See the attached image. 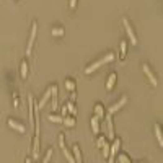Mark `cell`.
Masks as SVG:
<instances>
[{
  "label": "cell",
  "mask_w": 163,
  "mask_h": 163,
  "mask_svg": "<svg viewBox=\"0 0 163 163\" xmlns=\"http://www.w3.org/2000/svg\"><path fill=\"white\" fill-rule=\"evenodd\" d=\"M36 124H34V139H33V150H31V157L33 160H38L39 157V111H36Z\"/></svg>",
  "instance_id": "cell-1"
},
{
  "label": "cell",
  "mask_w": 163,
  "mask_h": 163,
  "mask_svg": "<svg viewBox=\"0 0 163 163\" xmlns=\"http://www.w3.org/2000/svg\"><path fill=\"white\" fill-rule=\"evenodd\" d=\"M113 59H114V54H113V52H108V54H106V55H103L101 59H98L96 62L90 64V65H88L87 69H85V74H87V75H88V74H93V72H95L96 69H100L101 65H104V64L111 62Z\"/></svg>",
  "instance_id": "cell-2"
},
{
  "label": "cell",
  "mask_w": 163,
  "mask_h": 163,
  "mask_svg": "<svg viewBox=\"0 0 163 163\" xmlns=\"http://www.w3.org/2000/svg\"><path fill=\"white\" fill-rule=\"evenodd\" d=\"M122 25H124V30H126V33H127V36H129V41H131V44H134L136 46L137 44V36H136V33H134V30H132V26H131V23H129V20H127L126 17L122 18Z\"/></svg>",
  "instance_id": "cell-3"
},
{
  "label": "cell",
  "mask_w": 163,
  "mask_h": 163,
  "mask_svg": "<svg viewBox=\"0 0 163 163\" xmlns=\"http://www.w3.org/2000/svg\"><path fill=\"white\" fill-rule=\"evenodd\" d=\"M36 33H38V23L33 21L31 25V34H30V39H28V46H26V55H30L33 51V44H34V39H36Z\"/></svg>",
  "instance_id": "cell-4"
},
{
  "label": "cell",
  "mask_w": 163,
  "mask_h": 163,
  "mask_svg": "<svg viewBox=\"0 0 163 163\" xmlns=\"http://www.w3.org/2000/svg\"><path fill=\"white\" fill-rule=\"evenodd\" d=\"M59 147H60V150H62V153H64V157H65V160H67L69 163H75L74 155L70 153V152L67 150V147H65V139H64V134H60V136H59Z\"/></svg>",
  "instance_id": "cell-5"
},
{
  "label": "cell",
  "mask_w": 163,
  "mask_h": 163,
  "mask_svg": "<svg viewBox=\"0 0 163 163\" xmlns=\"http://www.w3.org/2000/svg\"><path fill=\"white\" fill-rule=\"evenodd\" d=\"M119 147H121V139H114L113 140V145H109V161L108 163H114V155L119 152Z\"/></svg>",
  "instance_id": "cell-6"
},
{
  "label": "cell",
  "mask_w": 163,
  "mask_h": 163,
  "mask_svg": "<svg viewBox=\"0 0 163 163\" xmlns=\"http://www.w3.org/2000/svg\"><path fill=\"white\" fill-rule=\"evenodd\" d=\"M142 70H144V74L147 75V79L150 80V83L153 85V87H157V85H158V82H157V77L153 75V72H152L150 65H148V64H142Z\"/></svg>",
  "instance_id": "cell-7"
},
{
  "label": "cell",
  "mask_w": 163,
  "mask_h": 163,
  "mask_svg": "<svg viewBox=\"0 0 163 163\" xmlns=\"http://www.w3.org/2000/svg\"><path fill=\"white\" fill-rule=\"evenodd\" d=\"M49 90H51V98H52L51 108L55 111V109H59V104H57V85H51V87H49Z\"/></svg>",
  "instance_id": "cell-8"
},
{
  "label": "cell",
  "mask_w": 163,
  "mask_h": 163,
  "mask_svg": "<svg viewBox=\"0 0 163 163\" xmlns=\"http://www.w3.org/2000/svg\"><path fill=\"white\" fill-rule=\"evenodd\" d=\"M7 124H8V127H12V129H15L17 132H21V134L26 132V127H25L23 124H20L18 121H15V119H8V121H7Z\"/></svg>",
  "instance_id": "cell-9"
},
{
  "label": "cell",
  "mask_w": 163,
  "mask_h": 163,
  "mask_svg": "<svg viewBox=\"0 0 163 163\" xmlns=\"http://www.w3.org/2000/svg\"><path fill=\"white\" fill-rule=\"evenodd\" d=\"M126 103H127V96H122V98H121V100H119L117 103H114V104H113L111 108L108 109V113H109V114H114V113H117V111L121 109Z\"/></svg>",
  "instance_id": "cell-10"
},
{
  "label": "cell",
  "mask_w": 163,
  "mask_h": 163,
  "mask_svg": "<svg viewBox=\"0 0 163 163\" xmlns=\"http://www.w3.org/2000/svg\"><path fill=\"white\" fill-rule=\"evenodd\" d=\"M49 96H51V90H46L44 91V95H42L41 96V100L38 101V108H36V111H39V109H42V108H44V106L47 104V101H49Z\"/></svg>",
  "instance_id": "cell-11"
},
{
  "label": "cell",
  "mask_w": 163,
  "mask_h": 163,
  "mask_svg": "<svg viewBox=\"0 0 163 163\" xmlns=\"http://www.w3.org/2000/svg\"><path fill=\"white\" fill-rule=\"evenodd\" d=\"M106 126H108V137L111 140H114V127H113V119L109 113L106 114Z\"/></svg>",
  "instance_id": "cell-12"
},
{
  "label": "cell",
  "mask_w": 163,
  "mask_h": 163,
  "mask_svg": "<svg viewBox=\"0 0 163 163\" xmlns=\"http://www.w3.org/2000/svg\"><path fill=\"white\" fill-rule=\"evenodd\" d=\"M153 131H155V137H157V140H158V145L163 147V134H161V127H160L158 122L153 124Z\"/></svg>",
  "instance_id": "cell-13"
},
{
  "label": "cell",
  "mask_w": 163,
  "mask_h": 163,
  "mask_svg": "<svg viewBox=\"0 0 163 163\" xmlns=\"http://www.w3.org/2000/svg\"><path fill=\"white\" fill-rule=\"evenodd\" d=\"M28 106H30V122L34 124V101L31 95H28Z\"/></svg>",
  "instance_id": "cell-14"
},
{
  "label": "cell",
  "mask_w": 163,
  "mask_h": 163,
  "mask_svg": "<svg viewBox=\"0 0 163 163\" xmlns=\"http://www.w3.org/2000/svg\"><path fill=\"white\" fill-rule=\"evenodd\" d=\"M72 153H74L75 163H83V161H82V152H80V147H79V145H74V147H72Z\"/></svg>",
  "instance_id": "cell-15"
},
{
  "label": "cell",
  "mask_w": 163,
  "mask_h": 163,
  "mask_svg": "<svg viewBox=\"0 0 163 163\" xmlns=\"http://www.w3.org/2000/svg\"><path fill=\"white\" fill-rule=\"evenodd\" d=\"M90 122H91V131H93L95 134H100V119H98L96 116H93L90 119Z\"/></svg>",
  "instance_id": "cell-16"
},
{
  "label": "cell",
  "mask_w": 163,
  "mask_h": 163,
  "mask_svg": "<svg viewBox=\"0 0 163 163\" xmlns=\"http://www.w3.org/2000/svg\"><path fill=\"white\" fill-rule=\"evenodd\" d=\"M95 116H96L98 119H103V117H104V108H103L101 103H96V104H95Z\"/></svg>",
  "instance_id": "cell-17"
},
{
  "label": "cell",
  "mask_w": 163,
  "mask_h": 163,
  "mask_svg": "<svg viewBox=\"0 0 163 163\" xmlns=\"http://www.w3.org/2000/svg\"><path fill=\"white\" fill-rule=\"evenodd\" d=\"M116 80H117L116 74H114V72H113V74H109V77H108V82H106V90H113V87H114Z\"/></svg>",
  "instance_id": "cell-18"
},
{
  "label": "cell",
  "mask_w": 163,
  "mask_h": 163,
  "mask_svg": "<svg viewBox=\"0 0 163 163\" xmlns=\"http://www.w3.org/2000/svg\"><path fill=\"white\" fill-rule=\"evenodd\" d=\"M20 75H21V79H26L28 77V62L26 60H23L20 65Z\"/></svg>",
  "instance_id": "cell-19"
},
{
  "label": "cell",
  "mask_w": 163,
  "mask_h": 163,
  "mask_svg": "<svg viewBox=\"0 0 163 163\" xmlns=\"http://www.w3.org/2000/svg\"><path fill=\"white\" fill-rule=\"evenodd\" d=\"M62 124H64V126H67V127H74V126H75V117H74V116L62 117Z\"/></svg>",
  "instance_id": "cell-20"
},
{
  "label": "cell",
  "mask_w": 163,
  "mask_h": 163,
  "mask_svg": "<svg viewBox=\"0 0 163 163\" xmlns=\"http://www.w3.org/2000/svg\"><path fill=\"white\" fill-rule=\"evenodd\" d=\"M65 108H67V111H69L72 116H77V108H75V104H74L72 101H69V103L65 104Z\"/></svg>",
  "instance_id": "cell-21"
},
{
  "label": "cell",
  "mask_w": 163,
  "mask_h": 163,
  "mask_svg": "<svg viewBox=\"0 0 163 163\" xmlns=\"http://www.w3.org/2000/svg\"><path fill=\"white\" fill-rule=\"evenodd\" d=\"M121 59H126L127 55V41H121Z\"/></svg>",
  "instance_id": "cell-22"
},
{
  "label": "cell",
  "mask_w": 163,
  "mask_h": 163,
  "mask_svg": "<svg viewBox=\"0 0 163 163\" xmlns=\"http://www.w3.org/2000/svg\"><path fill=\"white\" fill-rule=\"evenodd\" d=\"M51 33H52V36H64V28H60V26H55V28H52L51 30Z\"/></svg>",
  "instance_id": "cell-23"
},
{
  "label": "cell",
  "mask_w": 163,
  "mask_h": 163,
  "mask_svg": "<svg viewBox=\"0 0 163 163\" xmlns=\"http://www.w3.org/2000/svg\"><path fill=\"white\" fill-rule=\"evenodd\" d=\"M47 121L60 124V122H62V116H55V114H47Z\"/></svg>",
  "instance_id": "cell-24"
},
{
  "label": "cell",
  "mask_w": 163,
  "mask_h": 163,
  "mask_svg": "<svg viewBox=\"0 0 163 163\" xmlns=\"http://www.w3.org/2000/svg\"><path fill=\"white\" fill-rule=\"evenodd\" d=\"M65 88H67L69 91H75V82L70 80V79H67V80H65Z\"/></svg>",
  "instance_id": "cell-25"
},
{
  "label": "cell",
  "mask_w": 163,
  "mask_h": 163,
  "mask_svg": "<svg viewBox=\"0 0 163 163\" xmlns=\"http://www.w3.org/2000/svg\"><path fill=\"white\" fill-rule=\"evenodd\" d=\"M101 150H103V157H104V158H108V157H109V145L104 142V144L101 145Z\"/></svg>",
  "instance_id": "cell-26"
},
{
  "label": "cell",
  "mask_w": 163,
  "mask_h": 163,
  "mask_svg": "<svg viewBox=\"0 0 163 163\" xmlns=\"http://www.w3.org/2000/svg\"><path fill=\"white\" fill-rule=\"evenodd\" d=\"M51 157H52V148H47V152H46V155H44V158H42V163H49Z\"/></svg>",
  "instance_id": "cell-27"
},
{
  "label": "cell",
  "mask_w": 163,
  "mask_h": 163,
  "mask_svg": "<svg viewBox=\"0 0 163 163\" xmlns=\"http://www.w3.org/2000/svg\"><path fill=\"white\" fill-rule=\"evenodd\" d=\"M117 160H119V163H131V160H129V157H127L126 153H121L117 157Z\"/></svg>",
  "instance_id": "cell-28"
},
{
  "label": "cell",
  "mask_w": 163,
  "mask_h": 163,
  "mask_svg": "<svg viewBox=\"0 0 163 163\" xmlns=\"http://www.w3.org/2000/svg\"><path fill=\"white\" fill-rule=\"evenodd\" d=\"M13 106H15V108H18V106H20V100H18V95L17 93H13Z\"/></svg>",
  "instance_id": "cell-29"
},
{
  "label": "cell",
  "mask_w": 163,
  "mask_h": 163,
  "mask_svg": "<svg viewBox=\"0 0 163 163\" xmlns=\"http://www.w3.org/2000/svg\"><path fill=\"white\" fill-rule=\"evenodd\" d=\"M77 2H79V0H70V2H69V7H70V10H75V7H77Z\"/></svg>",
  "instance_id": "cell-30"
},
{
  "label": "cell",
  "mask_w": 163,
  "mask_h": 163,
  "mask_svg": "<svg viewBox=\"0 0 163 163\" xmlns=\"http://www.w3.org/2000/svg\"><path fill=\"white\" fill-rule=\"evenodd\" d=\"M104 142H106V139H104L103 136H101V137H98V140H96V144H98V147H101V145H103Z\"/></svg>",
  "instance_id": "cell-31"
},
{
  "label": "cell",
  "mask_w": 163,
  "mask_h": 163,
  "mask_svg": "<svg viewBox=\"0 0 163 163\" xmlns=\"http://www.w3.org/2000/svg\"><path fill=\"white\" fill-rule=\"evenodd\" d=\"M60 111H62V116H65V114H67V108H65V106H64Z\"/></svg>",
  "instance_id": "cell-32"
},
{
  "label": "cell",
  "mask_w": 163,
  "mask_h": 163,
  "mask_svg": "<svg viewBox=\"0 0 163 163\" xmlns=\"http://www.w3.org/2000/svg\"><path fill=\"white\" fill-rule=\"evenodd\" d=\"M31 160H33V158H26V161H25V163H31Z\"/></svg>",
  "instance_id": "cell-33"
}]
</instances>
